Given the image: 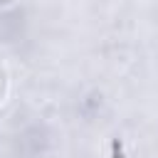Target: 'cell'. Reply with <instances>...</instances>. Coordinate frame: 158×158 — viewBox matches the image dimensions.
<instances>
[{"instance_id": "obj_2", "label": "cell", "mask_w": 158, "mask_h": 158, "mask_svg": "<svg viewBox=\"0 0 158 158\" xmlns=\"http://www.w3.org/2000/svg\"><path fill=\"white\" fill-rule=\"evenodd\" d=\"M17 0H0V10H5V7H10V5H15Z\"/></svg>"}, {"instance_id": "obj_3", "label": "cell", "mask_w": 158, "mask_h": 158, "mask_svg": "<svg viewBox=\"0 0 158 158\" xmlns=\"http://www.w3.org/2000/svg\"><path fill=\"white\" fill-rule=\"evenodd\" d=\"M44 158H59V156H44Z\"/></svg>"}, {"instance_id": "obj_1", "label": "cell", "mask_w": 158, "mask_h": 158, "mask_svg": "<svg viewBox=\"0 0 158 158\" xmlns=\"http://www.w3.org/2000/svg\"><path fill=\"white\" fill-rule=\"evenodd\" d=\"M7 91H10V72H7V67H5V59L0 57V106L5 104Z\"/></svg>"}]
</instances>
